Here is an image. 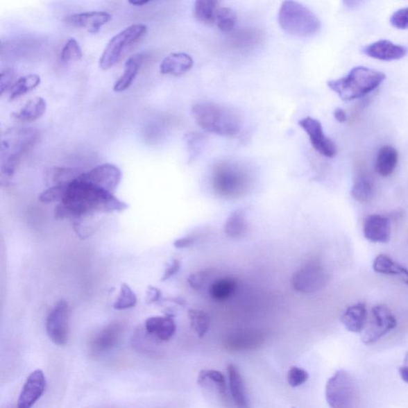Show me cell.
<instances>
[{"mask_svg": "<svg viewBox=\"0 0 408 408\" xmlns=\"http://www.w3.org/2000/svg\"><path fill=\"white\" fill-rule=\"evenodd\" d=\"M61 203L57 206V219H80L95 213L122 212L127 204L114 193L85 179L83 173L64 185Z\"/></svg>", "mask_w": 408, "mask_h": 408, "instance_id": "6da1fadb", "label": "cell"}, {"mask_svg": "<svg viewBox=\"0 0 408 408\" xmlns=\"http://www.w3.org/2000/svg\"><path fill=\"white\" fill-rule=\"evenodd\" d=\"M385 79L386 75L383 72L359 66L352 68L346 76L331 80L327 85L341 100L350 101L371 94Z\"/></svg>", "mask_w": 408, "mask_h": 408, "instance_id": "7a4b0ae2", "label": "cell"}, {"mask_svg": "<svg viewBox=\"0 0 408 408\" xmlns=\"http://www.w3.org/2000/svg\"><path fill=\"white\" fill-rule=\"evenodd\" d=\"M192 110L197 124L208 133L232 137L240 131L241 121L238 112L226 106L203 102L196 104Z\"/></svg>", "mask_w": 408, "mask_h": 408, "instance_id": "3957f363", "label": "cell"}, {"mask_svg": "<svg viewBox=\"0 0 408 408\" xmlns=\"http://www.w3.org/2000/svg\"><path fill=\"white\" fill-rule=\"evenodd\" d=\"M39 133L31 128H12L5 132L1 137L2 174L12 176L24 155L33 147Z\"/></svg>", "mask_w": 408, "mask_h": 408, "instance_id": "277c9868", "label": "cell"}, {"mask_svg": "<svg viewBox=\"0 0 408 408\" xmlns=\"http://www.w3.org/2000/svg\"><path fill=\"white\" fill-rule=\"evenodd\" d=\"M278 19L283 31L298 37L313 36L318 33L321 26L312 10L295 1L282 3Z\"/></svg>", "mask_w": 408, "mask_h": 408, "instance_id": "5b68a950", "label": "cell"}, {"mask_svg": "<svg viewBox=\"0 0 408 408\" xmlns=\"http://www.w3.org/2000/svg\"><path fill=\"white\" fill-rule=\"evenodd\" d=\"M147 31L146 24H137L128 26L112 37L100 58V68L106 71L115 66L126 48L141 39L147 33Z\"/></svg>", "mask_w": 408, "mask_h": 408, "instance_id": "8992f818", "label": "cell"}, {"mask_svg": "<svg viewBox=\"0 0 408 408\" xmlns=\"http://www.w3.org/2000/svg\"><path fill=\"white\" fill-rule=\"evenodd\" d=\"M325 397L330 408H352L355 406L357 386L352 375L345 370L337 371L327 382Z\"/></svg>", "mask_w": 408, "mask_h": 408, "instance_id": "52a82bcc", "label": "cell"}, {"mask_svg": "<svg viewBox=\"0 0 408 408\" xmlns=\"http://www.w3.org/2000/svg\"><path fill=\"white\" fill-rule=\"evenodd\" d=\"M329 276L319 262L306 263L294 273L291 283L295 291L303 294L321 291L328 282Z\"/></svg>", "mask_w": 408, "mask_h": 408, "instance_id": "ba28073f", "label": "cell"}, {"mask_svg": "<svg viewBox=\"0 0 408 408\" xmlns=\"http://www.w3.org/2000/svg\"><path fill=\"white\" fill-rule=\"evenodd\" d=\"M396 316L386 305H375L372 309L371 318L362 332V341L365 345H372L396 329Z\"/></svg>", "mask_w": 408, "mask_h": 408, "instance_id": "9c48e42d", "label": "cell"}, {"mask_svg": "<svg viewBox=\"0 0 408 408\" xmlns=\"http://www.w3.org/2000/svg\"><path fill=\"white\" fill-rule=\"evenodd\" d=\"M246 181L245 171L232 163H220L213 171L214 189L225 196L237 194L246 186Z\"/></svg>", "mask_w": 408, "mask_h": 408, "instance_id": "30bf717a", "label": "cell"}, {"mask_svg": "<svg viewBox=\"0 0 408 408\" xmlns=\"http://www.w3.org/2000/svg\"><path fill=\"white\" fill-rule=\"evenodd\" d=\"M71 309L66 300L56 303L47 316L46 328L48 337L59 346H66L69 340Z\"/></svg>", "mask_w": 408, "mask_h": 408, "instance_id": "8fae6325", "label": "cell"}, {"mask_svg": "<svg viewBox=\"0 0 408 408\" xmlns=\"http://www.w3.org/2000/svg\"><path fill=\"white\" fill-rule=\"evenodd\" d=\"M298 124L307 133L310 143L316 152L327 158L335 157L337 153L336 144L325 135L318 120L307 117L300 120Z\"/></svg>", "mask_w": 408, "mask_h": 408, "instance_id": "7c38bea8", "label": "cell"}, {"mask_svg": "<svg viewBox=\"0 0 408 408\" xmlns=\"http://www.w3.org/2000/svg\"><path fill=\"white\" fill-rule=\"evenodd\" d=\"M125 325L122 321H114L102 328L90 341V352L93 356H99L115 348L120 342Z\"/></svg>", "mask_w": 408, "mask_h": 408, "instance_id": "4fadbf2b", "label": "cell"}, {"mask_svg": "<svg viewBox=\"0 0 408 408\" xmlns=\"http://www.w3.org/2000/svg\"><path fill=\"white\" fill-rule=\"evenodd\" d=\"M264 336L259 331L241 330L232 332L223 343L225 350L241 352L257 350L264 342Z\"/></svg>", "mask_w": 408, "mask_h": 408, "instance_id": "5bb4252c", "label": "cell"}, {"mask_svg": "<svg viewBox=\"0 0 408 408\" xmlns=\"http://www.w3.org/2000/svg\"><path fill=\"white\" fill-rule=\"evenodd\" d=\"M362 52L365 56L377 60L391 62L404 58L408 53V49L391 41L380 40L365 46Z\"/></svg>", "mask_w": 408, "mask_h": 408, "instance_id": "9a60e30c", "label": "cell"}, {"mask_svg": "<svg viewBox=\"0 0 408 408\" xmlns=\"http://www.w3.org/2000/svg\"><path fill=\"white\" fill-rule=\"evenodd\" d=\"M46 386L45 375L41 370L32 373L19 397L17 408H32L44 395Z\"/></svg>", "mask_w": 408, "mask_h": 408, "instance_id": "2e32d148", "label": "cell"}, {"mask_svg": "<svg viewBox=\"0 0 408 408\" xmlns=\"http://www.w3.org/2000/svg\"><path fill=\"white\" fill-rule=\"evenodd\" d=\"M85 179L112 193L121 180V171L116 165L104 164L83 173Z\"/></svg>", "mask_w": 408, "mask_h": 408, "instance_id": "e0dca14e", "label": "cell"}, {"mask_svg": "<svg viewBox=\"0 0 408 408\" xmlns=\"http://www.w3.org/2000/svg\"><path fill=\"white\" fill-rule=\"evenodd\" d=\"M112 15L102 10H94V12H80L68 16L67 22L75 26L90 32L98 33L102 26L109 23Z\"/></svg>", "mask_w": 408, "mask_h": 408, "instance_id": "ac0fdd59", "label": "cell"}, {"mask_svg": "<svg viewBox=\"0 0 408 408\" xmlns=\"http://www.w3.org/2000/svg\"><path fill=\"white\" fill-rule=\"evenodd\" d=\"M364 237L373 243L386 244L391 238L390 220L381 214H370L364 223Z\"/></svg>", "mask_w": 408, "mask_h": 408, "instance_id": "d6986e66", "label": "cell"}, {"mask_svg": "<svg viewBox=\"0 0 408 408\" xmlns=\"http://www.w3.org/2000/svg\"><path fill=\"white\" fill-rule=\"evenodd\" d=\"M144 330L159 341H169L174 336L176 325L171 315L151 316L144 322Z\"/></svg>", "mask_w": 408, "mask_h": 408, "instance_id": "ffe728a7", "label": "cell"}, {"mask_svg": "<svg viewBox=\"0 0 408 408\" xmlns=\"http://www.w3.org/2000/svg\"><path fill=\"white\" fill-rule=\"evenodd\" d=\"M194 65L192 58L185 53H173L166 57L160 63V71L162 74L180 76L189 71Z\"/></svg>", "mask_w": 408, "mask_h": 408, "instance_id": "44dd1931", "label": "cell"}, {"mask_svg": "<svg viewBox=\"0 0 408 408\" xmlns=\"http://www.w3.org/2000/svg\"><path fill=\"white\" fill-rule=\"evenodd\" d=\"M375 194V181L366 171H359L354 180L351 195L354 200L359 203L373 201Z\"/></svg>", "mask_w": 408, "mask_h": 408, "instance_id": "7402d4cb", "label": "cell"}, {"mask_svg": "<svg viewBox=\"0 0 408 408\" xmlns=\"http://www.w3.org/2000/svg\"><path fill=\"white\" fill-rule=\"evenodd\" d=\"M368 321L366 304L359 303L348 307L343 313L341 321L348 331L362 332Z\"/></svg>", "mask_w": 408, "mask_h": 408, "instance_id": "603a6c76", "label": "cell"}, {"mask_svg": "<svg viewBox=\"0 0 408 408\" xmlns=\"http://www.w3.org/2000/svg\"><path fill=\"white\" fill-rule=\"evenodd\" d=\"M230 391L235 405L238 408H250L248 396L239 369L234 364L228 366Z\"/></svg>", "mask_w": 408, "mask_h": 408, "instance_id": "cb8c5ba5", "label": "cell"}, {"mask_svg": "<svg viewBox=\"0 0 408 408\" xmlns=\"http://www.w3.org/2000/svg\"><path fill=\"white\" fill-rule=\"evenodd\" d=\"M399 153L391 146L381 147L375 155V169L383 177H388L394 173L398 164Z\"/></svg>", "mask_w": 408, "mask_h": 408, "instance_id": "d4e9b609", "label": "cell"}, {"mask_svg": "<svg viewBox=\"0 0 408 408\" xmlns=\"http://www.w3.org/2000/svg\"><path fill=\"white\" fill-rule=\"evenodd\" d=\"M46 108V100L42 96H35L26 102L19 110L13 112L12 116L14 119L19 121H35L44 115Z\"/></svg>", "mask_w": 408, "mask_h": 408, "instance_id": "484cf974", "label": "cell"}, {"mask_svg": "<svg viewBox=\"0 0 408 408\" xmlns=\"http://www.w3.org/2000/svg\"><path fill=\"white\" fill-rule=\"evenodd\" d=\"M142 61L143 56L142 55L133 56L127 59L124 66V72L114 85V92H124L131 87L134 80L137 78Z\"/></svg>", "mask_w": 408, "mask_h": 408, "instance_id": "4316f807", "label": "cell"}, {"mask_svg": "<svg viewBox=\"0 0 408 408\" xmlns=\"http://www.w3.org/2000/svg\"><path fill=\"white\" fill-rule=\"evenodd\" d=\"M373 270L382 275L400 276L408 284V270L386 255H379L373 262Z\"/></svg>", "mask_w": 408, "mask_h": 408, "instance_id": "83f0119b", "label": "cell"}, {"mask_svg": "<svg viewBox=\"0 0 408 408\" xmlns=\"http://www.w3.org/2000/svg\"><path fill=\"white\" fill-rule=\"evenodd\" d=\"M248 230L246 223V212L244 209H238L230 214L224 225V232L228 237L232 239H239Z\"/></svg>", "mask_w": 408, "mask_h": 408, "instance_id": "f1b7e54d", "label": "cell"}, {"mask_svg": "<svg viewBox=\"0 0 408 408\" xmlns=\"http://www.w3.org/2000/svg\"><path fill=\"white\" fill-rule=\"evenodd\" d=\"M219 8L216 0H198L194 4L195 18L203 24H214Z\"/></svg>", "mask_w": 408, "mask_h": 408, "instance_id": "f546056e", "label": "cell"}, {"mask_svg": "<svg viewBox=\"0 0 408 408\" xmlns=\"http://www.w3.org/2000/svg\"><path fill=\"white\" fill-rule=\"evenodd\" d=\"M237 287L238 283L235 279L225 278L219 279L211 284L209 294L213 299L223 302V300L232 297Z\"/></svg>", "mask_w": 408, "mask_h": 408, "instance_id": "4dcf8cb0", "label": "cell"}, {"mask_svg": "<svg viewBox=\"0 0 408 408\" xmlns=\"http://www.w3.org/2000/svg\"><path fill=\"white\" fill-rule=\"evenodd\" d=\"M40 83V75L35 74H31L21 77L19 79L16 80L13 87L10 90V101L17 99L19 96L29 93L30 91L39 87Z\"/></svg>", "mask_w": 408, "mask_h": 408, "instance_id": "1f68e13d", "label": "cell"}, {"mask_svg": "<svg viewBox=\"0 0 408 408\" xmlns=\"http://www.w3.org/2000/svg\"><path fill=\"white\" fill-rule=\"evenodd\" d=\"M190 325L198 337L202 338L207 334L210 329L211 319L204 311L191 309L189 311Z\"/></svg>", "mask_w": 408, "mask_h": 408, "instance_id": "d6a6232c", "label": "cell"}, {"mask_svg": "<svg viewBox=\"0 0 408 408\" xmlns=\"http://www.w3.org/2000/svg\"><path fill=\"white\" fill-rule=\"evenodd\" d=\"M137 304V298L133 289L126 284H123L119 295L114 304L116 310H126L135 307Z\"/></svg>", "mask_w": 408, "mask_h": 408, "instance_id": "836d02e7", "label": "cell"}, {"mask_svg": "<svg viewBox=\"0 0 408 408\" xmlns=\"http://www.w3.org/2000/svg\"><path fill=\"white\" fill-rule=\"evenodd\" d=\"M237 16L232 9L219 8L216 13V24L223 32H230L235 28Z\"/></svg>", "mask_w": 408, "mask_h": 408, "instance_id": "e575fe53", "label": "cell"}, {"mask_svg": "<svg viewBox=\"0 0 408 408\" xmlns=\"http://www.w3.org/2000/svg\"><path fill=\"white\" fill-rule=\"evenodd\" d=\"M207 380L211 381L217 386L220 394H224L225 391H226V380H225L224 375L221 373L216 371V370H203L198 374V383L203 384Z\"/></svg>", "mask_w": 408, "mask_h": 408, "instance_id": "d590c367", "label": "cell"}, {"mask_svg": "<svg viewBox=\"0 0 408 408\" xmlns=\"http://www.w3.org/2000/svg\"><path fill=\"white\" fill-rule=\"evenodd\" d=\"M83 53L78 41L69 39L64 45L60 58L64 62H78L83 58Z\"/></svg>", "mask_w": 408, "mask_h": 408, "instance_id": "8d00e7d4", "label": "cell"}, {"mask_svg": "<svg viewBox=\"0 0 408 408\" xmlns=\"http://www.w3.org/2000/svg\"><path fill=\"white\" fill-rule=\"evenodd\" d=\"M288 383L293 388L303 385L309 379V374L305 369L298 367L289 368L287 375Z\"/></svg>", "mask_w": 408, "mask_h": 408, "instance_id": "74e56055", "label": "cell"}, {"mask_svg": "<svg viewBox=\"0 0 408 408\" xmlns=\"http://www.w3.org/2000/svg\"><path fill=\"white\" fill-rule=\"evenodd\" d=\"M390 24L396 29H408V8H402L397 10L391 16Z\"/></svg>", "mask_w": 408, "mask_h": 408, "instance_id": "f35d334b", "label": "cell"}, {"mask_svg": "<svg viewBox=\"0 0 408 408\" xmlns=\"http://www.w3.org/2000/svg\"><path fill=\"white\" fill-rule=\"evenodd\" d=\"M64 190H65L64 185L53 186L42 193L40 200L44 203L61 201L64 195Z\"/></svg>", "mask_w": 408, "mask_h": 408, "instance_id": "ab89813d", "label": "cell"}, {"mask_svg": "<svg viewBox=\"0 0 408 408\" xmlns=\"http://www.w3.org/2000/svg\"><path fill=\"white\" fill-rule=\"evenodd\" d=\"M203 137L198 133H190L187 136V146L189 148L190 159H195L198 153L201 151L203 144Z\"/></svg>", "mask_w": 408, "mask_h": 408, "instance_id": "60d3db41", "label": "cell"}, {"mask_svg": "<svg viewBox=\"0 0 408 408\" xmlns=\"http://www.w3.org/2000/svg\"><path fill=\"white\" fill-rule=\"evenodd\" d=\"M16 74L13 69H8L3 71L0 76V94L3 95L5 91L10 89L15 83Z\"/></svg>", "mask_w": 408, "mask_h": 408, "instance_id": "b9f144b4", "label": "cell"}, {"mask_svg": "<svg viewBox=\"0 0 408 408\" xmlns=\"http://www.w3.org/2000/svg\"><path fill=\"white\" fill-rule=\"evenodd\" d=\"M181 267V262L179 260L174 259L168 265L167 268L164 270L162 278H161V282H165L169 280L171 277H173L179 272Z\"/></svg>", "mask_w": 408, "mask_h": 408, "instance_id": "7bdbcfd3", "label": "cell"}, {"mask_svg": "<svg viewBox=\"0 0 408 408\" xmlns=\"http://www.w3.org/2000/svg\"><path fill=\"white\" fill-rule=\"evenodd\" d=\"M162 298V293L159 289L154 287H148L146 292V304H155L160 303Z\"/></svg>", "mask_w": 408, "mask_h": 408, "instance_id": "ee69618b", "label": "cell"}, {"mask_svg": "<svg viewBox=\"0 0 408 408\" xmlns=\"http://www.w3.org/2000/svg\"><path fill=\"white\" fill-rule=\"evenodd\" d=\"M195 238L191 237V236H186V237L178 239L175 241V248L178 249H184L189 248L195 243Z\"/></svg>", "mask_w": 408, "mask_h": 408, "instance_id": "f6af8a7d", "label": "cell"}, {"mask_svg": "<svg viewBox=\"0 0 408 408\" xmlns=\"http://www.w3.org/2000/svg\"><path fill=\"white\" fill-rule=\"evenodd\" d=\"M335 119L339 123H345L348 120L346 112L341 108H337L334 112Z\"/></svg>", "mask_w": 408, "mask_h": 408, "instance_id": "bcb514c9", "label": "cell"}, {"mask_svg": "<svg viewBox=\"0 0 408 408\" xmlns=\"http://www.w3.org/2000/svg\"><path fill=\"white\" fill-rule=\"evenodd\" d=\"M400 377L405 383L408 384V366L401 367L399 369Z\"/></svg>", "mask_w": 408, "mask_h": 408, "instance_id": "7dc6e473", "label": "cell"}, {"mask_svg": "<svg viewBox=\"0 0 408 408\" xmlns=\"http://www.w3.org/2000/svg\"><path fill=\"white\" fill-rule=\"evenodd\" d=\"M128 3L133 5V6L143 7L144 5L149 3L150 1H148V0H146V1H141V0H139V1H128Z\"/></svg>", "mask_w": 408, "mask_h": 408, "instance_id": "c3c4849f", "label": "cell"}]
</instances>
